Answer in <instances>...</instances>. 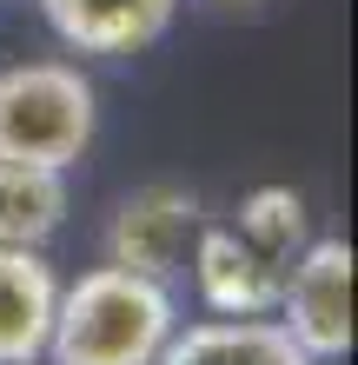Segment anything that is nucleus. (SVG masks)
<instances>
[{
    "mask_svg": "<svg viewBox=\"0 0 358 365\" xmlns=\"http://www.w3.org/2000/svg\"><path fill=\"white\" fill-rule=\"evenodd\" d=\"M179 312L166 279H139L126 266H93L53 299L47 352L53 365H153L173 339Z\"/></svg>",
    "mask_w": 358,
    "mask_h": 365,
    "instance_id": "nucleus-1",
    "label": "nucleus"
},
{
    "mask_svg": "<svg viewBox=\"0 0 358 365\" xmlns=\"http://www.w3.org/2000/svg\"><path fill=\"white\" fill-rule=\"evenodd\" d=\"M93 87L67 60H27L0 73V160L20 166H67L93 146Z\"/></svg>",
    "mask_w": 358,
    "mask_h": 365,
    "instance_id": "nucleus-2",
    "label": "nucleus"
},
{
    "mask_svg": "<svg viewBox=\"0 0 358 365\" xmlns=\"http://www.w3.org/2000/svg\"><path fill=\"white\" fill-rule=\"evenodd\" d=\"M352 246L345 240H305L299 259L285 266V286H279V326L299 339V352L319 365V359H345L352 352Z\"/></svg>",
    "mask_w": 358,
    "mask_h": 365,
    "instance_id": "nucleus-3",
    "label": "nucleus"
},
{
    "mask_svg": "<svg viewBox=\"0 0 358 365\" xmlns=\"http://www.w3.org/2000/svg\"><path fill=\"white\" fill-rule=\"evenodd\" d=\"M193 232H199V200H193V192H186V186H146V192H133V200L113 212V226H107V266H126L139 279H166L186 259Z\"/></svg>",
    "mask_w": 358,
    "mask_h": 365,
    "instance_id": "nucleus-4",
    "label": "nucleus"
},
{
    "mask_svg": "<svg viewBox=\"0 0 358 365\" xmlns=\"http://www.w3.org/2000/svg\"><path fill=\"white\" fill-rule=\"evenodd\" d=\"M193 279H199V299L219 319H252V312L279 306L285 266H272L265 252H252L233 226H199L193 232Z\"/></svg>",
    "mask_w": 358,
    "mask_h": 365,
    "instance_id": "nucleus-5",
    "label": "nucleus"
},
{
    "mask_svg": "<svg viewBox=\"0 0 358 365\" xmlns=\"http://www.w3.org/2000/svg\"><path fill=\"white\" fill-rule=\"evenodd\" d=\"M40 14L80 53H139L173 27L179 0H40Z\"/></svg>",
    "mask_w": 358,
    "mask_h": 365,
    "instance_id": "nucleus-6",
    "label": "nucleus"
},
{
    "mask_svg": "<svg viewBox=\"0 0 358 365\" xmlns=\"http://www.w3.org/2000/svg\"><path fill=\"white\" fill-rule=\"evenodd\" d=\"M153 365H312L279 319H206V326H173Z\"/></svg>",
    "mask_w": 358,
    "mask_h": 365,
    "instance_id": "nucleus-7",
    "label": "nucleus"
},
{
    "mask_svg": "<svg viewBox=\"0 0 358 365\" xmlns=\"http://www.w3.org/2000/svg\"><path fill=\"white\" fill-rule=\"evenodd\" d=\"M53 272L40 246H0V365H33L53 326Z\"/></svg>",
    "mask_w": 358,
    "mask_h": 365,
    "instance_id": "nucleus-8",
    "label": "nucleus"
},
{
    "mask_svg": "<svg viewBox=\"0 0 358 365\" xmlns=\"http://www.w3.org/2000/svg\"><path fill=\"white\" fill-rule=\"evenodd\" d=\"M67 220V173L60 166L0 160V246H40Z\"/></svg>",
    "mask_w": 358,
    "mask_h": 365,
    "instance_id": "nucleus-9",
    "label": "nucleus"
},
{
    "mask_svg": "<svg viewBox=\"0 0 358 365\" xmlns=\"http://www.w3.org/2000/svg\"><path fill=\"white\" fill-rule=\"evenodd\" d=\"M233 232L252 252H265L272 266H292L299 246H305V200L292 186H259V192L239 200V226Z\"/></svg>",
    "mask_w": 358,
    "mask_h": 365,
    "instance_id": "nucleus-10",
    "label": "nucleus"
},
{
    "mask_svg": "<svg viewBox=\"0 0 358 365\" xmlns=\"http://www.w3.org/2000/svg\"><path fill=\"white\" fill-rule=\"evenodd\" d=\"M239 7H259V0H239Z\"/></svg>",
    "mask_w": 358,
    "mask_h": 365,
    "instance_id": "nucleus-11",
    "label": "nucleus"
}]
</instances>
